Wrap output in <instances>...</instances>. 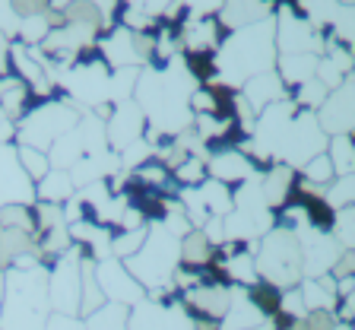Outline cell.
<instances>
[{
  "label": "cell",
  "instance_id": "cell-1",
  "mask_svg": "<svg viewBox=\"0 0 355 330\" xmlns=\"http://www.w3.org/2000/svg\"><path fill=\"white\" fill-rule=\"evenodd\" d=\"M216 80L225 86H244L257 74H266L276 67V29L273 16L251 22L244 29H235L213 54Z\"/></svg>",
  "mask_w": 355,
  "mask_h": 330
},
{
  "label": "cell",
  "instance_id": "cell-2",
  "mask_svg": "<svg viewBox=\"0 0 355 330\" xmlns=\"http://www.w3.org/2000/svg\"><path fill=\"white\" fill-rule=\"evenodd\" d=\"M254 267H257V279L276 286L279 292L295 289L304 279L302 242H298V235L286 226H273L266 235H260Z\"/></svg>",
  "mask_w": 355,
  "mask_h": 330
},
{
  "label": "cell",
  "instance_id": "cell-3",
  "mask_svg": "<svg viewBox=\"0 0 355 330\" xmlns=\"http://www.w3.org/2000/svg\"><path fill=\"white\" fill-rule=\"evenodd\" d=\"M121 264L127 267V273H130L146 292H153V289H168L171 277H175L178 264H181V238L165 232V226H155L146 232V242L140 245V251L130 254L127 261H121Z\"/></svg>",
  "mask_w": 355,
  "mask_h": 330
},
{
  "label": "cell",
  "instance_id": "cell-4",
  "mask_svg": "<svg viewBox=\"0 0 355 330\" xmlns=\"http://www.w3.org/2000/svg\"><path fill=\"white\" fill-rule=\"evenodd\" d=\"M22 124L16 131L22 147H35V149H48L60 133H67L70 127H76L80 115H76L73 102L67 99V102H44L38 108L26 111L19 117Z\"/></svg>",
  "mask_w": 355,
  "mask_h": 330
},
{
  "label": "cell",
  "instance_id": "cell-5",
  "mask_svg": "<svg viewBox=\"0 0 355 330\" xmlns=\"http://www.w3.org/2000/svg\"><path fill=\"white\" fill-rule=\"evenodd\" d=\"M324 149H327V133L320 131L314 111L298 108L295 115H292V121H288L286 133H282L273 159L286 162L288 169H302L304 162L314 159V156L324 153Z\"/></svg>",
  "mask_w": 355,
  "mask_h": 330
},
{
  "label": "cell",
  "instance_id": "cell-6",
  "mask_svg": "<svg viewBox=\"0 0 355 330\" xmlns=\"http://www.w3.org/2000/svg\"><path fill=\"white\" fill-rule=\"evenodd\" d=\"M80 248H67L48 270V305L54 315H80Z\"/></svg>",
  "mask_w": 355,
  "mask_h": 330
},
{
  "label": "cell",
  "instance_id": "cell-7",
  "mask_svg": "<svg viewBox=\"0 0 355 330\" xmlns=\"http://www.w3.org/2000/svg\"><path fill=\"white\" fill-rule=\"evenodd\" d=\"M127 330H191V317L181 302L146 295L127 308Z\"/></svg>",
  "mask_w": 355,
  "mask_h": 330
},
{
  "label": "cell",
  "instance_id": "cell-8",
  "mask_svg": "<svg viewBox=\"0 0 355 330\" xmlns=\"http://www.w3.org/2000/svg\"><path fill=\"white\" fill-rule=\"evenodd\" d=\"M276 44L279 54H324L320 32L295 13V7H282L276 13Z\"/></svg>",
  "mask_w": 355,
  "mask_h": 330
},
{
  "label": "cell",
  "instance_id": "cell-9",
  "mask_svg": "<svg viewBox=\"0 0 355 330\" xmlns=\"http://www.w3.org/2000/svg\"><path fill=\"white\" fill-rule=\"evenodd\" d=\"M298 242H302V267H304V277L308 279L327 277V273L333 270V264L340 261V254L346 251L330 232L314 229V226L302 229V232H298Z\"/></svg>",
  "mask_w": 355,
  "mask_h": 330
},
{
  "label": "cell",
  "instance_id": "cell-10",
  "mask_svg": "<svg viewBox=\"0 0 355 330\" xmlns=\"http://www.w3.org/2000/svg\"><path fill=\"white\" fill-rule=\"evenodd\" d=\"M96 279H98V289H102L105 302H111V305L130 308L140 299H146V289L127 273V267L121 264L118 257H108V261L96 264Z\"/></svg>",
  "mask_w": 355,
  "mask_h": 330
},
{
  "label": "cell",
  "instance_id": "cell-11",
  "mask_svg": "<svg viewBox=\"0 0 355 330\" xmlns=\"http://www.w3.org/2000/svg\"><path fill=\"white\" fill-rule=\"evenodd\" d=\"M143 131H146V115L133 99L127 102L111 105L108 117H105V140H108V149H124L137 140H143Z\"/></svg>",
  "mask_w": 355,
  "mask_h": 330
},
{
  "label": "cell",
  "instance_id": "cell-12",
  "mask_svg": "<svg viewBox=\"0 0 355 330\" xmlns=\"http://www.w3.org/2000/svg\"><path fill=\"white\" fill-rule=\"evenodd\" d=\"M318 124L327 137H340V133H352V76L343 80V86H336L330 96L324 99V105L318 108Z\"/></svg>",
  "mask_w": 355,
  "mask_h": 330
},
{
  "label": "cell",
  "instance_id": "cell-13",
  "mask_svg": "<svg viewBox=\"0 0 355 330\" xmlns=\"http://www.w3.org/2000/svg\"><path fill=\"white\" fill-rule=\"evenodd\" d=\"M207 172L216 181L235 188V184L248 181L251 175H257V165L241 149H222V153H207Z\"/></svg>",
  "mask_w": 355,
  "mask_h": 330
},
{
  "label": "cell",
  "instance_id": "cell-14",
  "mask_svg": "<svg viewBox=\"0 0 355 330\" xmlns=\"http://www.w3.org/2000/svg\"><path fill=\"white\" fill-rule=\"evenodd\" d=\"M241 99L248 102V108H251L254 115H260L266 105L282 102V99H286V83L279 80L276 70H266V74H257V76H251V80L244 83Z\"/></svg>",
  "mask_w": 355,
  "mask_h": 330
},
{
  "label": "cell",
  "instance_id": "cell-15",
  "mask_svg": "<svg viewBox=\"0 0 355 330\" xmlns=\"http://www.w3.org/2000/svg\"><path fill=\"white\" fill-rule=\"evenodd\" d=\"M266 16H273V3L270 0H222L219 7V26L222 29H244L251 22H260Z\"/></svg>",
  "mask_w": 355,
  "mask_h": 330
},
{
  "label": "cell",
  "instance_id": "cell-16",
  "mask_svg": "<svg viewBox=\"0 0 355 330\" xmlns=\"http://www.w3.org/2000/svg\"><path fill=\"white\" fill-rule=\"evenodd\" d=\"M178 42L184 44L187 51H207L216 54V48L222 44V26L207 16V19H187L178 32Z\"/></svg>",
  "mask_w": 355,
  "mask_h": 330
},
{
  "label": "cell",
  "instance_id": "cell-17",
  "mask_svg": "<svg viewBox=\"0 0 355 330\" xmlns=\"http://www.w3.org/2000/svg\"><path fill=\"white\" fill-rule=\"evenodd\" d=\"M102 60L108 67H114V70L143 64L140 54H137V48H133V32L124 29V26H114L102 42Z\"/></svg>",
  "mask_w": 355,
  "mask_h": 330
},
{
  "label": "cell",
  "instance_id": "cell-18",
  "mask_svg": "<svg viewBox=\"0 0 355 330\" xmlns=\"http://www.w3.org/2000/svg\"><path fill=\"white\" fill-rule=\"evenodd\" d=\"M298 295H302L304 311H333L336 308V279L327 273V277L308 279L304 277L298 283Z\"/></svg>",
  "mask_w": 355,
  "mask_h": 330
},
{
  "label": "cell",
  "instance_id": "cell-19",
  "mask_svg": "<svg viewBox=\"0 0 355 330\" xmlns=\"http://www.w3.org/2000/svg\"><path fill=\"white\" fill-rule=\"evenodd\" d=\"M260 188H263L266 206L276 210V206L286 204L288 194H292V188H295V169H288L286 162H273L270 172L263 175V181H260Z\"/></svg>",
  "mask_w": 355,
  "mask_h": 330
},
{
  "label": "cell",
  "instance_id": "cell-20",
  "mask_svg": "<svg viewBox=\"0 0 355 330\" xmlns=\"http://www.w3.org/2000/svg\"><path fill=\"white\" fill-rule=\"evenodd\" d=\"M73 191H76L73 178L64 169H48V175L35 181V197L42 204H67V200L73 197Z\"/></svg>",
  "mask_w": 355,
  "mask_h": 330
},
{
  "label": "cell",
  "instance_id": "cell-21",
  "mask_svg": "<svg viewBox=\"0 0 355 330\" xmlns=\"http://www.w3.org/2000/svg\"><path fill=\"white\" fill-rule=\"evenodd\" d=\"M200 194V204L207 206L209 216H229L232 213V188L216 181V178H203L200 184H193Z\"/></svg>",
  "mask_w": 355,
  "mask_h": 330
},
{
  "label": "cell",
  "instance_id": "cell-22",
  "mask_svg": "<svg viewBox=\"0 0 355 330\" xmlns=\"http://www.w3.org/2000/svg\"><path fill=\"white\" fill-rule=\"evenodd\" d=\"M26 102H29V86L13 74H0V111H7L16 121L26 115Z\"/></svg>",
  "mask_w": 355,
  "mask_h": 330
},
{
  "label": "cell",
  "instance_id": "cell-23",
  "mask_svg": "<svg viewBox=\"0 0 355 330\" xmlns=\"http://www.w3.org/2000/svg\"><path fill=\"white\" fill-rule=\"evenodd\" d=\"M105 305V295L98 289L96 279V264L92 261H80V315L89 317L92 311H98Z\"/></svg>",
  "mask_w": 355,
  "mask_h": 330
},
{
  "label": "cell",
  "instance_id": "cell-24",
  "mask_svg": "<svg viewBox=\"0 0 355 330\" xmlns=\"http://www.w3.org/2000/svg\"><path fill=\"white\" fill-rule=\"evenodd\" d=\"M276 67H279V80L282 83L298 86V83H304V80H311V76H314L318 54H279Z\"/></svg>",
  "mask_w": 355,
  "mask_h": 330
},
{
  "label": "cell",
  "instance_id": "cell-25",
  "mask_svg": "<svg viewBox=\"0 0 355 330\" xmlns=\"http://www.w3.org/2000/svg\"><path fill=\"white\" fill-rule=\"evenodd\" d=\"M181 264L184 267H209L213 264V245L207 242V235L193 229L191 235L181 238Z\"/></svg>",
  "mask_w": 355,
  "mask_h": 330
},
{
  "label": "cell",
  "instance_id": "cell-26",
  "mask_svg": "<svg viewBox=\"0 0 355 330\" xmlns=\"http://www.w3.org/2000/svg\"><path fill=\"white\" fill-rule=\"evenodd\" d=\"M327 159H330V165H333V175L340 178V175H352V156H355V149H352V133H340V137H330L327 140Z\"/></svg>",
  "mask_w": 355,
  "mask_h": 330
},
{
  "label": "cell",
  "instance_id": "cell-27",
  "mask_svg": "<svg viewBox=\"0 0 355 330\" xmlns=\"http://www.w3.org/2000/svg\"><path fill=\"white\" fill-rule=\"evenodd\" d=\"M222 270H225V277H229L232 283H238V286H244V289L257 283V267H254L251 251H235L232 257H225V261H222Z\"/></svg>",
  "mask_w": 355,
  "mask_h": 330
},
{
  "label": "cell",
  "instance_id": "cell-28",
  "mask_svg": "<svg viewBox=\"0 0 355 330\" xmlns=\"http://www.w3.org/2000/svg\"><path fill=\"white\" fill-rule=\"evenodd\" d=\"M83 324H86V330H127V308L105 302L102 308L92 311Z\"/></svg>",
  "mask_w": 355,
  "mask_h": 330
},
{
  "label": "cell",
  "instance_id": "cell-29",
  "mask_svg": "<svg viewBox=\"0 0 355 330\" xmlns=\"http://www.w3.org/2000/svg\"><path fill=\"white\" fill-rule=\"evenodd\" d=\"M16 162H19V169L29 175V181H38V178L48 175L51 169V162H48V153L44 149H35V147H16Z\"/></svg>",
  "mask_w": 355,
  "mask_h": 330
},
{
  "label": "cell",
  "instance_id": "cell-30",
  "mask_svg": "<svg viewBox=\"0 0 355 330\" xmlns=\"http://www.w3.org/2000/svg\"><path fill=\"white\" fill-rule=\"evenodd\" d=\"M146 232H149V226L111 235V257H118V261H127L130 254H137V251H140V245L146 242Z\"/></svg>",
  "mask_w": 355,
  "mask_h": 330
},
{
  "label": "cell",
  "instance_id": "cell-31",
  "mask_svg": "<svg viewBox=\"0 0 355 330\" xmlns=\"http://www.w3.org/2000/svg\"><path fill=\"white\" fill-rule=\"evenodd\" d=\"M16 29H19V38L26 48H42V42L51 32V22H48V16H29V19H19Z\"/></svg>",
  "mask_w": 355,
  "mask_h": 330
},
{
  "label": "cell",
  "instance_id": "cell-32",
  "mask_svg": "<svg viewBox=\"0 0 355 330\" xmlns=\"http://www.w3.org/2000/svg\"><path fill=\"white\" fill-rule=\"evenodd\" d=\"M324 200H327V206H330L333 213L343 210V206H352V175L333 178V181L324 188Z\"/></svg>",
  "mask_w": 355,
  "mask_h": 330
},
{
  "label": "cell",
  "instance_id": "cell-33",
  "mask_svg": "<svg viewBox=\"0 0 355 330\" xmlns=\"http://www.w3.org/2000/svg\"><path fill=\"white\" fill-rule=\"evenodd\" d=\"M295 89H298L295 105H298V108H304V111L320 108V105H324V99L330 96V89H327L320 80H314V76H311V80H304V83H298Z\"/></svg>",
  "mask_w": 355,
  "mask_h": 330
},
{
  "label": "cell",
  "instance_id": "cell-34",
  "mask_svg": "<svg viewBox=\"0 0 355 330\" xmlns=\"http://www.w3.org/2000/svg\"><path fill=\"white\" fill-rule=\"evenodd\" d=\"M302 172H304V181H311V184H320V188H327V184L333 181V165H330V159H327V153H318L314 159H308L302 165Z\"/></svg>",
  "mask_w": 355,
  "mask_h": 330
},
{
  "label": "cell",
  "instance_id": "cell-35",
  "mask_svg": "<svg viewBox=\"0 0 355 330\" xmlns=\"http://www.w3.org/2000/svg\"><path fill=\"white\" fill-rule=\"evenodd\" d=\"M203 172H207V159H203V156H187V159L175 169V175L181 184H200L207 178Z\"/></svg>",
  "mask_w": 355,
  "mask_h": 330
},
{
  "label": "cell",
  "instance_id": "cell-36",
  "mask_svg": "<svg viewBox=\"0 0 355 330\" xmlns=\"http://www.w3.org/2000/svg\"><path fill=\"white\" fill-rule=\"evenodd\" d=\"M16 19H29V16H48L51 13V0H10Z\"/></svg>",
  "mask_w": 355,
  "mask_h": 330
},
{
  "label": "cell",
  "instance_id": "cell-37",
  "mask_svg": "<svg viewBox=\"0 0 355 330\" xmlns=\"http://www.w3.org/2000/svg\"><path fill=\"white\" fill-rule=\"evenodd\" d=\"M178 7L187 10L191 19H207V16H216L222 7V0H178Z\"/></svg>",
  "mask_w": 355,
  "mask_h": 330
},
{
  "label": "cell",
  "instance_id": "cell-38",
  "mask_svg": "<svg viewBox=\"0 0 355 330\" xmlns=\"http://www.w3.org/2000/svg\"><path fill=\"white\" fill-rule=\"evenodd\" d=\"M44 330H86V324L80 321V317H70V315H48V324H44Z\"/></svg>",
  "mask_w": 355,
  "mask_h": 330
},
{
  "label": "cell",
  "instance_id": "cell-39",
  "mask_svg": "<svg viewBox=\"0 0 355 330\" xmlns=\"http://www.w3.org/2000/svg\"><path fill=\"white\" fill-rule=\"evenodd\" d=\"M13 137H16V121L7 115V111H0V147L13 143Z\"/></svg>",
  "mask_w": 355,
  "mask_h": 330
},
{
  "label": "cell",
  "instance_id": "cell-40",
  "mask_svg": "<svg viewBox=\"0 0 355 330\" xmlns=\"http://www.w3.org/2000/svg\"><path fill=\"white\" fill-rule=\"evenodd\" d=\"M10 60V44H7V35L0 32V74H3V67H7Z\"/></svg>",
  "mask_w": 355,
  "mask_h": 330
},
{
  "label": "cell",
  "instance_id": "cell-41",
  "mask_svg": "<svg viewBox=\"0 0 355 330\" xmlns=\"http://www.w3.org/2000/svg\"><path fill=\"white\" fill-rule=\"evenodd\" d=\"M3 270H10V261H7L3 254H0V273H3Z\"/></svg>",
  "mask_w": 355,
  "mask_h": 330
},
{
  "label": "cell",
  "instance_id": "cell-42",
  "mask_svg": "<svg viewBox=\"0 0 355 330\" xmlns=\"http://www.w3.org/2000/svg\"><path fill=\"white\" fill-rule=\"evenodd\" d=\"M7 273V270H3ZM3 273H0V305H3Z\"/></svg>",
  "mask_w": 355,
  "mask_h": 330
},
{
  "label": "cell",
  "instance_id": "cell-43",
  "mask_svg": "<svg viewBox=\"0 0 355 330\" xmlns=\"http://www.w3.org/2000/svg\"><path fill=\"white\" fill-rule=\"evenodd\" d=\"M333 330H352V324H340V321H336V327H333Z\"/></svg>",
  "mask_w": 355,
  "mask_h": 330
}]
</instances>
